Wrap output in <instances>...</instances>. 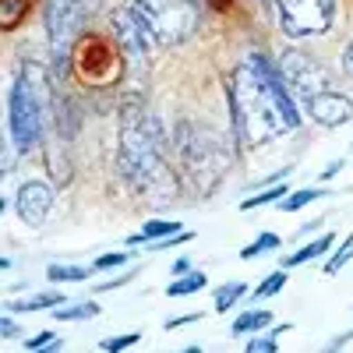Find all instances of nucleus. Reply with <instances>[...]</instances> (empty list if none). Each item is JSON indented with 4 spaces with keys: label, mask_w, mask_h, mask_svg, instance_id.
Segmentation results:
<instances>
[{
    "label": "nucleus",
    "mask_w": 353,
    "mask_h": 353,
    "mask_svg": "<svg viewBox=\"0 0 353 353\" xmlns=\"http://www.w3.org/2000/svg\"><path fill=\"white\" fill-rule=\"evenodd\" d=\"M230 117L244 149L272 141L301 128L297 96L286 88L279 68H272L261 53H251L230 74Z\"/></svg>",
    "instance_id": "nucleus-1"
},
{
    "label": "nucleus",
    "mask_w": 353,
    "mask_h": 353,
    "mask_svg": "<svg viewBox=\"0 0 353 353\" xmlns=\"http://www.w3.org/2000/svg\"><path fill=\"white\" fill-rule=\"evenodd\" d=\"M159 43H188L198 28V0H131Z\"/></svg>",
    "instance_id": "nucleus-2"
},
{
    "label": "nucleus",
    "mask_w": 353,
    "mask_h": 353,
    "mask_svg": "<svg viewBox=\"0 0 353 353\" xmlns=\"http://www.w3.org/2000/svg\"><path fill=\"white\" fill-rule=\"evenodd\" d=\"M8 128H11V141L18 152H32L39 138H43V103L36 96V85L28 81L25 71L14 74L11 81V96H8Z\"/></svg>",
    "instance_id": "nucleus-3"
},
{
    "label": "nucleus",
    "mask_w": 353,
    "mask_h": 353,
    "mask_svg": "<svg viewBox=\"0 0 353 353\" xmlns=\"http://www.w3.org/2000/svg\"><path fill=\"white\" fill-rule=\"evenodd\" d=\"M276 11L290 39H311L329 32L336 21V0H276Z\"/></svg>",
    "instance_id": "nucleus-4"
},
{
    "label": "nucleus",
    "mask_w": 353,
    "mask_h": 353,
    "mask_svg": "<svg viewBox=\"0 0 353 353\" xmlns=\"http://www.w3.org/2000/svg\"><path fill=\"white\" fill-rule=\"evenodd\" d=\"M276 68H279L286 88L297 96V103H307L311 96H318V92H325V88H329V71L321 68L311 53H304V50H286Z\"/></svg>",
    "instance_id": "nucleus-5"
},
{
    "label": "nucleus",
    "mask_w": 353,
    "mask_h": 353,
    "mask_svg": "<svg viewBox=\"0 0 353 353\" xmlns=\"http://www.w3.org/2000/svg\"><path fill=\"white\" fill-rule=\"evenodd\" d=\"M110 25H113V36H117V46H121V53L131 61V68H141L145 61H149V53L156 50V36H152V28L145 25L138 18V11L128 4L121 11H113L110 14Z\"/></svg>",
    "instance_id": "nucleus-6"
},
{
    "label": "nucleus",
    "mask_w": 353,
    "mask_h": 353,
    "mask_svg": "<svg viewBox=\"0 0 353 353\" xmlns=\"http://www.w3.org/2000/svg\"><path fill=\"white\" fill-rule=\"evenodd\" d=\"M85 18H88V11L81 8V0H46L43 25H46V36H50L57 53H68V46L81 32Z\"/></svg>",
    "instance_id": "nucleus-7"
},
{
    "label": "nucleus",
    "mask_w": 353,
    "mask_h": 353,
    "mask_svg": "<svg viewBox=\"0 0 353 353\" xmlns=\"http://www.w3.org/2000/svg\"><path fill=\"white\" fill-rule=\"evenodd\" d=\"M304 110H307L311 121L321 124V128H343V124L353 121V99L343 96V92H332V88L311 96V99L304 103Z\"/></svg>",
    "instance_id": "nucleus-8"
},
{
    "label": "nucleus",
    "mask_w": 353,
    "mask_h": 353,
    "mask_svg": "<svg viewBox=\"0 0 353 353\" xmlns=\"http://www.w3.org/2000/svg\"><path fill=\"white\" fill-rule=\"evenodd\" d=\"M14 209H18V216H21L25 226H43L46 216H50V209H53V191H50V184H43V181H25V184L18 188V194H14Z\"/></svg>",
    "instance_id": "nucleus-9"
},
{
    "label": "nucleus",
    "mask_w": 353,
    "mask_h": 353,
    "mask_svg": "<svg viewBox=\"0 0 353 353\" xmlns=\"http://www.w3.org/2000/svg\"><path fill=\"white\" fill-rule=\"evenodd\" d=\"M332 233H321L318 241H311V244H304L301 251H293L290 258H283V269H297V265H307V261H314V258H321L329 248H332Z\"/></svg>",
    "instance_id": "nucleus-10"
},
{
    "label": "nucleus",
    "mask_w": 353,
    "mask_h": 353,
    "mask_svg": "<svg viewBox=\"0 0 353 353\" xmlns=\"http://www.w3.org/2000/svg\"><path fill=\"white\" fill-rule=\"evenodd\" d=\"M61 304H64V290H43V293H36V297L11 301V311L25 314V311H43V307H61Z\"/></svg>",
    "instance_id": "nucleus-11"
},
{
    "label": "nucleus",
    "mask_w": 353,
    "mask_h": 353,
    "mask_svg": "<svg viewBox=\"0 0 353 353\" xmlns=\"http://www.w3.org/2000/svg\"><path fill=\"white\" fill-rule=\"evenodd\" d=\"M176 230H181V226L170 223V219H149L141 226V233H131L128 244H152V241H163L166 233H176Z\"/></svg>",
    "instance_id": "nucleus-12"
},
{
    "label": "nucleus",
    "mask_w": 353,
    "mask_h": 353,
    "mask_svg": "<svg viewBox=\"0 0 353 353\" xmlns=\"http://www.w3.org/2000/svg\"><path fill=\"white\" fill-rule=\"evenodd\" d=\"M272 325V311H248L241 318H233V336H248V332H265Z\"/></svg>",
    "instance_id": "nucleus-13"
},
{
    "label": "nucleus",
    "mask_w": 353,
    "mask_h": 353,
    "mask_svg": "<svg viewBox=\"0 0 353 353\" xmlns=\"http://www.w3.org/2000/svg\"><path fill=\"white\" fill-rule=\"evenodd\" d=\"M321 198H325V191H321V188H301V191H290L286 198H279L276 209H279V212H301L304 205L321 201Z\"/></svg>",
    "instance_id": "nucleus-14"
},
{
    "label": "nucleus",
    "mask_w": 353,
    "mask_h": 353,
    "mask_svg": "<svg viewBox=\"0 0 353 353\" xmlns=\"http://www.w3.org/2000/svg\"><path fill=\"white\" fill-rule=\"evenodd\" d=\"M205 290V272H188V276H173L166 286V297H191V293Z\"/></svg>",
    "instance_id": "nucleus-15"
},
{
    "label": "nucleus",
    "mask_w": 353,
    "mask_h": 353,
    "mask_svg": "<svg viewBox=\"0 0 353 353\" xmlns=\"http://www.w3.org/2000/svg\"><path fill=\"white\" fill-rule=\"evenodd\" d=\"M46 279L50 283H85L88 269H85V265H61V261H53V265H46Z\"/></svg>",
    "instance_id": "nucleus-16"
},
{
    "label": "nucleus",
    "mask_w": 353,
    "mask_h": 353,
    "mask_svg": "<svg viewBox=\"0 0 353 353\" xmlns=\"http://www.w3.org/2000/svg\"><path fill=\"white\" fill-rule=\"evenodd\" d=\"M244 293H248V283H223L219 290H216V311L219 314H226L233 304H237V301H244Z\"/></svg>",
    "instance_id": "nucleus-17"
},
{
    "label": "nucleus",
    "mask_w": 353,
    "mask_h": 353,
    "mask_svg": "<svg viewBox=\"0 0 353 353\" xmlns=\"http://www.w3.org/2000/svg\"><path fill=\"white\" fill-rule=\"evenodd\" d=\"M99 314V304L96 301H85V304H64V307H57L53 318H61V321H81V318H96Z\"/></svg>",
    "instance_id": "nucleus-18"
},
{
    "label": "nucleus",
    "mask_w": 353,
    "mask_h": 353,
    "mask_svg": "<svg viewBox=\"0 0 353 353\" xmlns=\"http://www.w3.org/2000/svg\"><path fill=\"white\" fill-rule=\"evenodd\" d=\"M286 286V269H279V272H272L269 279H261V286L258 290H251V297L254 301H265V297H276V293Z\"/></svg>",
    "instance_id": "nucleus-19"
},
{
    "label": "nucleus",
    "mask_w": 353,
    "mask_h": 353,
    "mask_svg": "<svg viewBox=\"0 0 353 353\" xmlns=\"http://www.w3.org/2000/svg\"><path fill=\"white\" fill-rule=\"evenodd\" d=\"M346 261H353V233H346V241H343V244L336 248V254L325 261V272H329V276H336Z\"/></svg>",
    "instance_id": "nucleus-20"
},
{
    "label": "nucleus",
    "mask_w": 353,
    "mask_h": 353,
    "mask_svg": "<svg viewBox=\"0 0 353 353\" xmlns=\"http://www.w3.org/2000/svg\"><path fill=\"white\" fill-rule=\"evenodd\" d=\"M290 191L283 188V184H276V188H269V191H261V194H251L244 205H241V209L244 212H254V209H261V205H269V201H279V198H286Z\"/></svg>",
    "instance_id": "nucleus-21"
},
{
    "label": "nucleus",
    "mask_w": 353,
    "mask_h": 353,
    "mask_svg": "<svg viewBox=\"0 0 353 353\" xmlns=\"http://www.w3.org/2000/svg\"><path fill=\"white\" fill-rule=\"evenodd\" d=\"M276 248H279V237H276V233H261L254 244H248V248L241 251V258H254V254H261V251H276Z\"/></svg>",
    "instance_id": "nucleus-22"
},
{
    "label": "nucleus",
    "mask_w": 353,
    "mask_h": 353,
    "mask_svg": "<svg viewBox=\"0 0 353 353\" xmlns=\"http://www.w3.org/2000/svg\"><path fill=\"white\" fill-rule=\"evenodd\" d=\"M61 346H64V339H57L53 332H39V336H32V339L25 343V350H32V353H36V350H39V353H46V350H61Z\"/></svg>",
    "instance_id": "nucleus-23"
},
{
    "label": "nucleus",
    "mask_w": 353,
    "mask_h": 353,
    "mask_svg": "<svg viewBox=\"0 0 353 353\" xmlns=\"http://www.w3.org/2000/svg\"><path fill=\"white\" fill-rule=\"evenodd\" d=\"M128 261H131V254H128V251H110V254H103V258H96V261H92V269L106 272V269H121V265H128Z\"/></svg>",
    "instance_id": "nucleus-24"
},
{
    "label": "nucleus",
    "mask_w": 353,
    "mask_h": 353,
    "mask_svg": "<svg viewBox=\"0 0 353 353\" xmlns=\"http://www.w3.org/2000/svg\"><path fill=\"white\" fill-rule=\"evenodd\" d=\"M134 343H138V332H124V336L103 339V346H99V350H106V353H121V350H128V346H134Z\"/></svg>",
    "instance_id": "nucleus-25"
},
{
    "label": "nucleus",
    "mask_w": 353,
    "mask_h": 353,
    "mask_svg": "<svg viewBox=\"0 0 353 353\" xmlns=\"http://www.w3.org/2000/svg\"><path fill=\"white\" fill-rule=\"evenodd\" d=\"M244 350H248V353H276L279 346H276V339H272V336H261V332H258V336H254Z\"/></svg>",
    "instance_id": "nucleus-26"
},
{
    "label": "nucleus",
    "mask_w": 353,
    "mask_h": 353,
    "mask_svg": "<svg viewBox=\"0 0 353 353\" xmlns=\"http://www.w3.org/2000/svg\"><path fill=\"white\" fill-rule=\"evenodd\" d=\"M0 336L14 339V336H18V321H14V318H4V321H0Z\"/></svg>",
    "instance_id": "nucleus-27"
},
{
    "label": "nucleus",
    "mask_w": 353,
    "mask_h": 353,
    "mask_svg": "<svg viewBox=\"0 0 353 353\" xmlns=\"http://www.w3.org/2000/svg\"><path fill=\"white\" fill-rule=\"evenodd\" d=\"M170 272H173V276H188V272H191V258H176V261L170 265Z\"/></svg>",
    "instance_id": "nucleus-28"
},
{
    "label": "nucleus",
    "mask_w": 353,
    "mask_h": 353,
    "mask_svg": "<svg viewBox=\"0 0 353 353\" xmlns=\"http://www.w3.org/2000/svg\"><path fill=\"white\" fill-rule=\"evenodd\" d=\"M201 314H181V318H166L163 329H176V325H188V321H198Z\"/></svg>",
    "instance_id": "nucleus-29"
},
{
    "label": "nucleus",
    "mask_w": 353,
    "mask_h": 353,
    "mask_svg": "<svg viewBox=\"0 0 353 353\" xmlns=\"http://www.w3.org/2000/svg\"><path fill=\"white\" fill-rule=\"evenodd\" d=\"M339 170H343V159H336V163H329V166H325V173H321V181H332V176H336Z\"/></svg>",
    "instance_id": "nucleus-30"
},
{
    "label": "nucleus",
    "mask_w": 353,
    "mask_h": 353,
    "mask_svg": "<svg viewBox=\"0 0 353 353\" xmlns=\"http://www.w3.org/2000/svg\"><path fill=\"white\" fill-rule=\"evenodd\" d=\"M343 64H346V71L353 74V43H350V46L343 50Z\"/></svg>",
    "instance_id": "nucleus-31"
},
{
    "label": "nucleus",
    "mask_w": 353,
    "mask_h": 353,
    "mask_svg": "<svg viewBox=\"0 0 353 353\" xmlns=\"http://www.w3.org/2000/svg\"><path fill=\"white\" fill-rule=\"evenodd\" d=\"M261 4H265V8H276V0H261Z\"/></svg>",
    "instance_id": "nucleus-32"
}]
</instances>
